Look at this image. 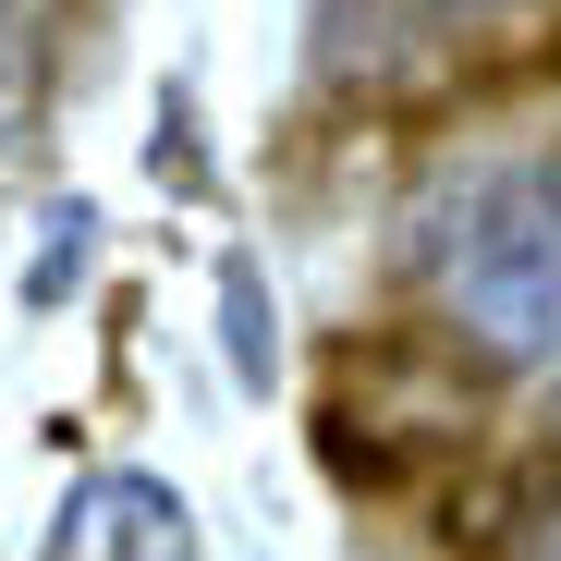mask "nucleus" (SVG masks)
<instances>
[{
    "label": "nucleus",
    "mask_w": 561,
    "mask_h": 561,
    "mask_svg": "<svg viewBox=\"0 0 561 561\" xmlns=\"http://www.w3.org/2000/svg\"><path fill=\"white\" fill-rule=\"evenodd\" d=\"M232 366L268 379V280H256V268H232Z\"/></svg>",
    "instance_id": "nucleus-4"
},
{
    "label": "nucleus",
    "mask_w": 561,
    "mask_h": 561,
    "mask_svg": "<svg viewBox=\"0 0 561 561\" xmlns=\"http://www.w3.org/2000/svg\"><path fill=\"white\" fill-rule=\"evenodd\" d=\"M513 561H561V501H537V513H525V537H513Z\"/></svg>",
    "instance_id": "nucleus-5"
},
{
    "label": "nucleus",
    "mask_w": 561,
    "mask_h": 561,
    "mask_svg": "<svg viewBox=\"0 0 561 561\" xmlns=\"http://www.w3.org/2000/svg\"><path fill=\"white\" fill-rule=\"evenodd\" d=\"M49 561H183V501L159 477H99L49 525Z\"/></svg>",
    "instance_id": "nucleus-2"
},
{
    "label": "nucleus",
    "mask_w": 561,
    "mask_h": 561,
    "mask_svg": "<svg viewBox=\"0 0 561 561\" xmlns=\"http://www.w3.org/2000/svg\"><path fill=\"white\" fill-rule=\"evenodd\" d=\"M49 49H61V0H0V159L25 147L49 99Z\"/></svg>",
    "instance_id": "nucleus-3"
},
{
    "label": "nucleus",
    "mask_w": 561,
    "mask_h": 561,
    "mask_svg": "<svg viewBox=\"0 0 561 561\" xmlns=\"http://www.w3.org/2000/svg\"><path fill=\"white\" fill-rule=\"evenodd\" d=\"M415 280L477 366L549 379L561 366V147L463 159L415 208Z\"/></svg>",
    "instance_id": "nucleus-1"
},
{
    "label": "nucleus",
    "mask_w": 561,
    "mask_h": 561,
    "mask_svg": "<svg viewBox=\"0 0 561 561\" xmlns=\"http://www.w3.org/2000/svg\"><path fill=\"white\" fill-rule=\"evenodd\" d=\"M427 13L451 25V13H525V0H427Z\"/></svg>",
    "instance_id": "nucleus-6"
}]
</instances>
